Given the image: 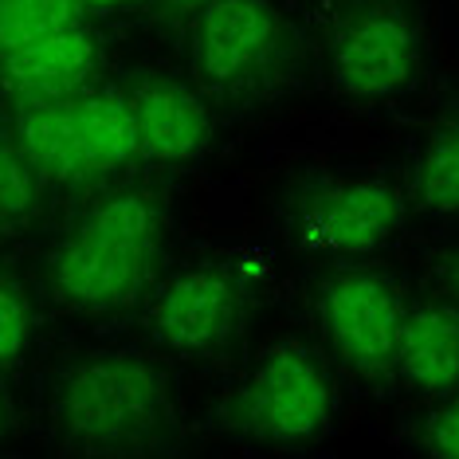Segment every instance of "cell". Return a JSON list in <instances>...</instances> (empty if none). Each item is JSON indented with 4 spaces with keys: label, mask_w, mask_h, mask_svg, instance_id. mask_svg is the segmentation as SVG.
Instances as JSON below:
<instances>
[{
    "label": "cell",
    "mask_w": 459,
    "mask_h": 459,
    "mask_svg": "<svg viewBox=\"0 0 459 459\" xmlns=\"http://www.w3.org/2000/svg\"><path fill=\"white\" fill-rule=\"evenodd\" d=\"M48 416L67 452L142 455L173 432V377L153 353L91 350L59 365Z\"/></svg>",
    "instance_id": "6da1fadb"
},
{
    "label": "cell",
    "mask_w": 459,
    "mask_h": 459,
    "mask_svg": "<svg viewBox=\"0 0 459 459\" xmlns=\"http://www.w3.org/2000/svg\"><path fill=\"white\" fill-rule=\"evenodd\" d=\"M165 244V204L150 189H118L82 212L48 267L51 299L75 315H107L150 287Z\"/></svg>",
    "instance_id": "7a4b0ae2"
},
{
    "label": "cell",
    "mask_w": 459,
    "mask_h": 459,
    "mask_svg": "<svg viewBox=\"0 0 459 459\" xmlns=\"http://www.w3.org/2000/svg\"><path fill=\"white\" fill-rule=\"evenodd\" d=\"M13 118V138L48 181H99L138 161L118 91L79 87L64 95H16Z\"/></svg>",
    "instance_id": "3957f363"
},
{
    "label": "cell",
    "mask_w": 459,
    "mask_h": 459,
    "mask_svg": "<svg viewBox=\"0 0 459 459\" xmlns=\"http://www.w3.org/2000/svg\"><path fill=\"white\" fill-rule=\"evenodd\" d=\"M424 24L412 0H342L326 28V79L342 99L377 102L420 75Z\"/></svg>",
    "instance_id": "277c9868"
},
{
    "label": "cell",
    "mask_w": 459,
    "mask_h": 459,
    "mask_svg": "<svg viewBox=\"0 0 459 459\" xmlns=\"http://www.w3.org/2000/svg\"><path fill=\"white\" fill-rule=\"evenodd\" d=\"M333 412H338L333 369L307 342L267 346L232 396L236 432L279 447L322 440L333 428Z\"/></svg>",
    "instance_id": "5b68a950"
},
{
    "label": "cell",
    "mask_w": 459,
    "mask_h": 459,
    "mask_svg": "<svg viewBox=\"0 0 459 459\" xmlns=\"http://www.w3.org/2000/svg\"><path fill=\"white\" fill-rule=\"evenodd\" d=\"M409 221V193L385 173H338L310 181L287 208L299 247L318 255H369Z\"/></svg>",
    "instance_id": "8992f818"
},
{
    "label": "cell",
    "mask_w": 459,
    "mask_h": 459,
    "mask_svg": "<svg viewBox=\"0 0 459 459\" xmlns=\"http://www.w3.org/2000/svg\"><path fill=\"white\" fill-rule=\"evenodd\" d=\"M287 51L290 28L275 0H208L193 16V71L208 95H252L279 75Z\"/></svg>",
    "instance_id": "52a82bcc"
},
{
    "label": "cell",
    "mask_w": 459,
    "mask_h": 459,
    "mask_svg": "<svg viewBox=\"0 0 459 459\" xmlns=\"http://www.w3.org/2000/svg\"><path fill=\"white\" fill-rule=\"evenodd\" d=\"M404 302L401 287L389 271L350 264L322 283L318 290V326L322 338L342 369L353 377H389L393 373V353H396V333L404 322Z\"/></svg>",
    "instance_id": "ba28073f"
},
{
    "label": "cell",
    "mask_w": 459,
    "mask_h": 459,
    "mask_svg": "<svg viewBox=\"0 0 459 459\" xmlns=\"http://www.w3.org/2000/svg\"><path fill=\"white\" fill-rule=\"evenodd\" d=\"M247 279L221 259L169 275L145 307V326L161 350L177 358H212L244 326Z\"/></svg>",
    "instance_id": "9c48e42d"
},
{
    "label": "cell",
    "mask_w": 459,
    "mask_h": 459,
    "mask_svg": "<svg viewBox=\"0 0 459 459\" xmlns=\"http://www.w3.org/2000/svg\"><path fill=\"white\" fill-rule=\"evenodd\" d=\"M134 158L145 165L196 161L212 142V107L201 87L173 75H142L122 91Z\"/></svg>",
    "instance_id": "30bf717a"
},
{
    "label": "cell",
    "mask_w": 459,
    "mask_h": 459,
    "mask_svg": "<svg viewBox=\"0 0 459 459\" xmlns=\"http://www.w3.org/2000/svg\"><path fill=\"white\" fill-rule=\"evenodd\" d=\"M393 373L432 401L459 389V307L440 299L404 310Z\"/></svg>",
    "instance_id": "8fae6325"
},
{
    "label": "cell",
    "mask_w": 459,
    "mask_h": 459,
    "mask_svg": "<svg viewBox=\"0 0 459 459\" xmlns=\"http://www.w3.org/2000/svg\"><path fill=\"white\" fill-rule=\"evenodd\" d=\"M16 95H64V91L87 87L99 67V39L79 24L59 28L36 44L0 59Z\"/></svg>",
    "instance_id": "7c38bea8"
},
{
    "label": "cell",
    "mask_w": 459,
    "mask_h": 459,
    "mask_svg": "<svg viewBox=\"0 0 459 459\" xmlns=\"http://www.w3.org/2000/svg\"><path fill=\"white\" fill-rule=\"evenodd\" d=\"M412 204L432 221H459V102L436 114L416 142Z\"/></svg>",
    "instance_id": "4fadbf2b"
},
{
    "label": "cell",
    "mask_w": 459,
    "mask_h": 459,
    "mask_svg": "<svg viewBox=\"0 0 459 459\" xmlns=\"http://www.w3.org/2000/svg\"><path fill=\"white\" fill-rule=\"evenodd\" d=\"M82 20L75 0H0V59Z\"/></svg>",
    "instance_id": "5bb4252c"
},
{
    "label": "cell",
    "mask_w": 459,
    "mask_h": 459,
    "mask_svg": "<svg viewBox=\"0 0 459 459\" xmlns=\"http://www.w3.org/2000/svg\"><path fill=\"white\" fill-rule=\"evenodd\" d=\"M39 169L16 138L0 134V236L20 232L39 208Z\"/></svg>",
    "instance_id": "9a60e30c"
},
{
    "label": "cell",
    "mask_w": 459,
    "mask_h": 459,
    "mask_svg": "<svg viewBox=\"0 0 459 459\" xmlns=\"http://www.w3.org/2000/svg\"><path fill=\"white\" fill-rule=\"evenodd\" d=\"M36 333V310L20 279L0 271V369H13L28 358Z\"/></svg>",
    "instance_id": "2e32d148"
},
{
    "label": "cell",
    "mask_w": 459,
    "mask_h": 459,
    "mask_svg": "<svg viewBox=\"0 0 459 459\" xmlns=\"http://www.w3.org/2000/svg\"><path fill=\"white\" fill-rule=\"evenodd\" d=\"M420 444L428 455L459 459V389L436 396V404L420 420Z\"/></svg>",
    "instance_id": "e0dca14e"
},
{
    "label": "cell",
    "mask_w": 459,
    "mask_h": 459,
    "mask_svg": "<svg viewBox=\"0 0 459 459\" xmlns=\"http://www.w3.org/2000/svg\"><path fill=\"white\" fill-rule=\"evenodd\" d=\"M436 290H440L444 302L459 307V244L440 259V267H436Z\"/></svg>",
    "instance_id": "ac0fdd59"
},
{
    "label": "cell",
    "mask_w": 459,
    "mask_h": 459,
    "mask_svg": "<svg viewBox=\"0 0 459 459\" xmlns=\"http://www.w3.org/2000/svg\"><path fill=\"white\" fill-rule=\"evenodd\" d=\"M82 13H114V8H130L138 0H75Z\"/></svg>",
    "instance_id": "d6986e66"
},
{
    "label": "cell",
    "mask_w": 459,
    "mask_h": 459,
    "mask_svg": "<svg viewBox=\"0 0 459 459\" xmlns=\"http://www.w3.org/2000/svg\"><path fill=\"white\" fill-rule=\"evenodd\" d=\"M161 4L169 8L173 16H189V20H193V16H196V13H201V8L208 4V0H161Z\"/></svg>",
    "instance_id": "ffe728a7"
},
{
    "label": "cell",
    "mask_w": 459,
    "mask_h": 459,
    "mask_svg": "<svg viewBox=\"0 0 459 459\" xmlns=\"http://www.w3.org/2000/svg\"><path fill=\"white\" fill-rule=\"evenodd\" d=\"M8 432V401H4V393H0V436Z\"/></svg>",
    "instance_id": "44dd1931"
}]
</instances>
